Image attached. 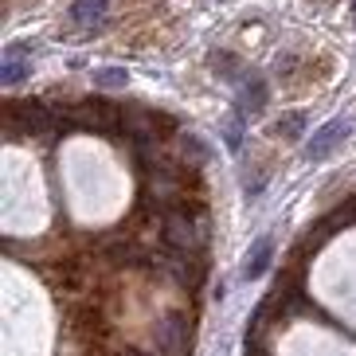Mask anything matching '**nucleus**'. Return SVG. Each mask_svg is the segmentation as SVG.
Wrapping results in <instances>:
<instances>
[{"mask_svg": "<svg viewBox=\"0 0 356 356\" xmlns=\"http://www.w3.org/2000/svg\"><path fill=\"white\" fill-rule=\"evenodd\" d=\"M71 118L79 129H90V134H102V137H122L126 106H114L106 98H83V102H74Z\"/></svg>", "mask_w": 356, "mask_h": 356, "instance_id": "f257e3e1", "label": "nucleus"}, {"mask_svg": "<svg viewBox=\"0 0 356 356\" xmlns=\"http://www.w3.org/2000/svg\"><path fill=\"white\" fill-rule=\"evenodd\" d=\"M192 348V317L180 309H168L157 325H153V356H188Z\"/></svg>", "mask_w": 356, "mask_h": 356, "instance_id": "f03ea898", "label": "nucleus"}, {"mask_svg": "<svg viewBox=\"0 0 356 356\" xmlns=\"http://www.w3.org/2000/svg\"><path fill=\"white\" fill-rule=\"evenodd\" d=\"M345 134H348V122H345V118H333V122H325V126L314 134V141L305 145V157H309V161H325V157H329V153L337 149V141H341Z\"/></svg>", "mask_w": 356, "mask_h": 356, "instance_id": "7ed1b4c3", "label": "nucleus"}, {"mask_svg": "<svg viewBox=\"0 0 356 356\" xmlns=\"http://www.w3.org/2000/svg\"><path fill=\"white\" fill-rule=\"evenodd\" d=\"M270 254H274V243H270V239H259V243H254V251L247 254V266H243V278L251 282V278L266 274V266H270Z\"/></svg>", "mask_w": 356, "mask_h": 356, "instance_id": "20e7f679", "label": "nucleus"}, {"mask_svg": "<svg viewBox=\"0 0 356 356\" xmlns=\"http://www.w3.org/2000/svg\"><path fill=\"white\" fill-rule=\"evenodd\" d=\"M110 8V0H74L71 4V20L74 24H98Z\"/></svg>", "mask_w": 356, "mask_h": 356, "instance_id": "39448f33", "label": "nucleus"}, {"mask_svg": "<svg viewBox=\"0 0 356 356\" xmlns=\"http://www.w3.org/2000/svg\"><path fill=\"white\" fill-rule=\"evenodd\" d=\"M28 74H32V63H24L20 55H8V59H4V67H0V79H4L8 86L24 83Z\"/></svg>", "mask_w": 356, "mask_h": 356, "instance_id": "423d86ee", "label": "nucleus"}, {"mask_svg": "<svg viewBox=\"0 0 356 356\" xmlns=\"http://www.w3.org/2000/svg\"><path fill=\"white\" fill-rule=\"evenodd\" d=\"M95 83L98 86H126L129 74H126V67H102V71H95Z\"/></svg>", "mask_w": 356, "mask_h": 356, "instance_id": "0eeeda50", "label": "nucleus"}, {"mask_svg": "<svg viewBox=\"0 0 356 356\" xmlns=\"http://www.w3.org/2000/svg\"><path fill=\"white\" fill-rule=\"evenodd\" d=\"M243 102L251 106V110H259V106L266 102V83H262V79H254V74H251V83L243 86Z\"/></svg>", "mask_w": 356, "mask_h": 356, "instance_id": "6e6552de", "label": "nucleus"}, {"mask_svg": "<svg viewBox=\"0 0 356 356\" xmlns=\"http://www.w3.org/2000/svg\"><path fill=\"white\" fill-rule=\"evenodd\" d=\"M302 126H305V114H290V118H282L274 129H278L282 137H302Z\"/></svg>", "mask_w": 356, "mask_h": 356, "instance_id": "1a4fd4ad", "label": "nucleus"}, {"mask_svg": "<svg viewBox=\"0 0 356 356\" xmlns=\"http://www.w3.org/2000/svg\"><path fill=\"white\" fill-rule=\"evenodd\" d=\"M227 145H231V149H239V145H243V134H239V118H235V122H231V129H227Z\"/></svg>", "mask_w": 356, "mask_h": 356, "instance_id": "9d476101", "label": "nucleus"}]
</instances>
